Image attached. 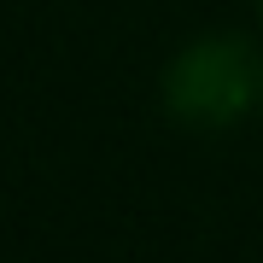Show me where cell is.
Masks as SVG:
<instances>
[{
	"label": "cell",
	"instance_id": "obj_1",
	"mask_svg": "<svg viewBox=\"0 0 263 263\" xmlns=\"http://www.w3.org/2000/svg\"><path fill=\"white\" fill-rule=\"evenodd\" d=\"M158 100L170 123L199 135H222L257 117L263 100V47L240 29H205L187 35L158 70Z\"/></svg>",
	"mask_w": 263,
	"mask_h": 263
},
{
	"label": "cell",
	"instance_id": "obj_3",
	"mask_svg": "<svg viewBox=\"0 0 263 263\" xmlns=\"http://www.w3.org/2000/svg\"><path fill=\"white\" fill-rule=\"evenodd\" d=\"M257 117H263V100H257Z\"/></svg>",
	"mask_w": 263,
	"mask_h": 263
},
{
	"label": "cell",
	"instance_id": "obj_2",
	"mask_svg": "<svg viewBox=\"0 0 263 263\" xmlns=\"http://www.w3.org/2000/svg\"><path fill=\"white\" fill-rule=\"evenodd\" d=\"M252 6H257V24H263V0H252Z\"/></svg>",
	"mask_w": 263,
	"mask_h": 263
}]
</instances>
